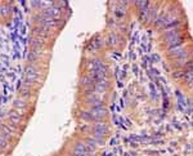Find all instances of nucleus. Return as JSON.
<instances>
[{
  "mask_svg": "<svg viewBox=\"0 0 193 156\" xmlns=\"http://www.w3.org/2000/svg\"><path fill=\"white\" fill-rule=\"evenodd\" d=\"M38 77H39L38 70L35 68L34 66H28V67L26 68V79H27V81L30 83V84H32V83L36 81Z\"/></svg>",
  "mask_w": 193,
  "mask_h": 156,
  "instance_id": "4",
  "label": "nucleus"
},
{
  "mask_svg": "<svg viewBox=\"0 0 193 156\" xmlns=\"http://www.w3.org/2000/svg\"><path fill=\"white\" fill-rule=\"evenodd\" d=\"M81 117H82L84 120H89V121H90V120H94V117L91 116L90 112H82V113H81Z\"/></svg>",
  "mask_w": 193,
  "mask_h": 156,
  "instance_id": "13",
  "label": "nucleus"
},
{
  "mask_svg": "<svg viewBox=\"0 0 193 156\" xmlns=\"http://www.w3.org/2000/svg\"><path fill=\"white\" fill-rule=\"evenodd\" d=\"M115 44H116V36L113 34H111L108 38V45H115Z\"/></svg>",
  "mask_w": 193,
  "mask_h": 156,
  "instance_id": "15",
  "label": "nucleus"
},
{
  "mask_svg": "<svg viewBox=\"0 0 193 156\" xmlns=\"http://www.w3.org/2000/svg\"><path fill=\"white\" fill-rule=\"evenodd\" d=\"M75 151H81V152H88L89 150H88V147H86V145H85V143H77V145L75 146Z\"/></svg>",
  "mask_w": 193,
  "mask_h": 156,
  "instance_id": "10",
  "label": "nucleus"
},
{
  "mask_svg": "<svg viewBox=\"0 0 193 156\" xmlns=\"http://www.w3.org/2000/svg\"><path fill=\"white\" fill-rule=\"evenodd\" d=\"M90 67H91V71H95V72H99V74H102V75H106L107 74V66L104 65L103 62L98 61V60L91 61Z\"/></svg>",
  "mask_w": 193,
  "mask_h": 156,
  "instance_id": "3",
  "label": "nucleus"
},
{
  "mask_svg": "<svg viewBox=\"0 0 193 156\" xmlns=\"http://www.w3.org/2000/svg\"><path fill=\"white\" fill-rule=\"evenodd\" d=\"M34 32L39 35V36H48V28L42 27V26H39L36 28H34Z\"/></svg>",
  "mask_w": 193,
  "mask_h": 156,
  "instance_id": "8",
  "label": "nucleus"
},
{
  "mask_svg": "<svg viewBox=\"0 0 193 156\" xmlns=\"http://www.w3.org/2000/svg\"><path fill=\"white\" fill-rule=\"evenodd\" d=\"M39 58V51H35V49H32V51L30 52V54H28V60H30L31 62L36 61Z\"/></svg>",
  "mask_w": 193,
  "mask_h": 156,
  "instance_id": "9",
  "label": "nucleus"
},
{
  "mask_svg": "<svg viewBox=\"0 0 193 156\" xmlns=\"http://www.w3.org/2000/svg\"><path fill=\"white\" fill-rule=\"evenodd\" d=\"M59 8H55V6H53V8H48L44 10V17L46 18H55L57 16H59Z\"/></svg>",
  "mask_w": 193,
  "mask_h": 156,
  "instance_id": "5",
  "label": "nucleus"
},
{
  "mask_svg": "<svg viewBox=\"0 0 193 156\" xmlns=\"http://www.w3.org/2000/svg\"><path fill=\"white\" fill-rule=\"evenodd\" d=\"M93 132H94V137L103 138V136H106V134L108 133V126H107V124L98 123L94 125V128H93Z\"/></svg>",
  "mask_w": 193,
  "mask_h": 156,
  "instance_id": "2",
  "label": "nucleus"
},
{
  "mask_svg": "<svg viewBox=\"0 0 193 156\" xmlns=\"http://www.w3.org/2000/svg\"><path fill=\"white\" fill-rule=\"evenodd\" d=\"M14 106H16L17 109H26V102L22 101V99H16V101H14Z\"/></svg>",
  "mask_w": 193,
  "mask_h": 156,
  "instance_id": "11",
  "label": "nucleus"
},
{
  "mask_svg": "<svg viewBox=\"0 0 193 156\" xmlns=\"http://www.w3.org/2000/svg\"><path fill=\"white\" fill-rule=\"evenodd\" d=\"M8 13H9V6L8 5H0V14L6 16Z\"/></svg>",
  "mask_w": 193,
  "mask_h": 156,
  "instance_id": "12",
  "label": "nucleus"
},
{
  "mask_svg": "<svg viewBox=\"0 0 193 156\" xmlns=\"http://www.w3.org/2000/svg\"><path fill=\"white\" fill-rule=\"evenodd\" d=\"M184 77L188 80V84L191 85L192 84V70H189V71H187V72L184 74Z\"/></svg>",
  "mask_w": 193,
  "mask_h": 156,
  "instance_id": "14",
  "label": "nucleus"
},
{
  "mask_svg": "<svg viewBox=\"0 0 193 156\" xmlns=\"http://www.w3.org/2000/svg\"><path fill=\"white\" fill-rule=\"evenodd\" d=\"M9 119H10V121L13 124H19L21 123V113H17V112L12 111L9 113Z\"/></svg>",
  "mask_w": 193,
  "mask_h": 156,
  "instance_id": "6",
  "label": "nucleus"
},
{
  "mask_svg": "<svg viewBox=\"0 0 193 156\" xmlns=\"http://www.w3.org/2000/svg\"><path fill=\"white\" fill-rule=\"evenodd\" d=\"M6 146V141L4 137H0V148H4Z\"/></svg>",
  "mask_w": 193,
  "mask_h": 156,
  "instance_id": "17",
  "label": "nucleus"
},
{
  "mask_svg": "<svg viewBox=\"0 0 193 156\" xmlns=\"http://www.w3.org/2000/svg\"><path fill=\"white\" fill-rule=\"evenodd\" d=\"M101 45H102V40L101 39H97L95 41H93V48L98 49V48H101Z\"/></svg>",
  "mask_w": 193,
  "mask_h": 156,
  "instance_id": "16",
  "label": "nucleus"
},
{
  "mask_svg": "<svg viewBox=\"0 0 193 156\" xmlns=\"http://www.w3.org/2000/svg\"><path fill=\"white\" fill-rule=\"evenodd\" d=\"M88 102L91 103L93 106H98V105H101V99H99L95 94L89 93V96H88Z\"/></svg>",
  "mask_w": 193,
  "mask_h": 156,
  "instance_id": "7",
  "label": "nucleus"
},
{
  "mask_svg": "<svg viewBox=\"0 0 193 156\" xmlns=\"http://www.w3.org/2000/svg\"><path fill=\"white\" fill-rule=\"evenodd\" d=\"M89 112L91 113V116L94 117V120L95 119H102L107 115V109L103 107L102 105H98V106H93Z\"/></svg>",
  "mask_w": 193,
  "mask_h": 156,
  "instance_id": "1",
  "label": "nucleus"
}]
</instances>
